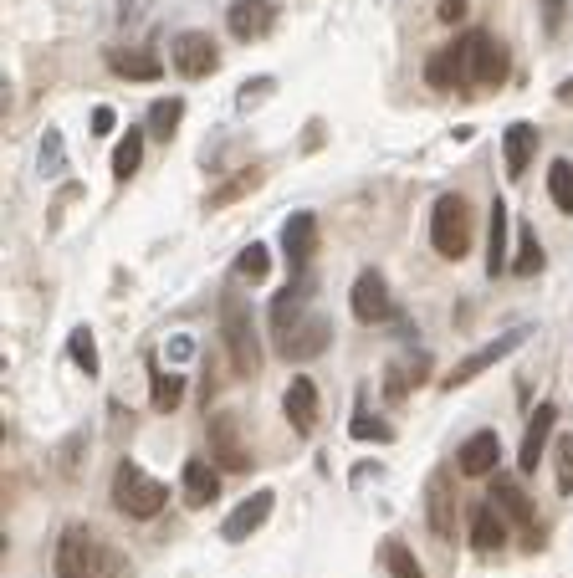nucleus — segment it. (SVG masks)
Listing matches in <instances>:
<instances>
[{
  "label": "nucleus",
  "instance_id": "obj_1",
  "mask_svg": "<svg viewBox=\"0 0 573 578\" xmlns=\"http://www.w3.org/2000/svg\"><path fill=\"white\" fill-rule=\"evenodd\" d=\"M113 573H118V558L103 548L93 527L72 522L57 538V578H113Z\"/></svg>",
  "mask_w": 573,
  "mask_h": 578
},
{
  "label": "nucleus",
  "instance_id": "obj_2",
  "mask_svg": "<svg viewBox=\"0 0 573 578\" xmlns=\"http://www.w3.org/2000/svg\"><path fill=\"white\" fill-rule=\"evenodd\" d=\"M164 502H169V486L164 481H154L139 461H118V471H113V507L123 517L149 522V517L164 512Z\"/></svg>",
  "mask_w": 573,
  "mask_h": 578
},
{
  "label": "nucleus",
  "instance_id": "obj_3",
  "mask_svg": "<svg viewBox=\"0 0 573 578\" xmlns=\"http://www.w3.org/2000/svg\"><path fill=\"white\" fill-rule=\"evenodd\" d=\"M220 333H226V353L236 374H256L261 369V338H256V318H251V302L241 292H226L220 297Z\"/></svg>",
  "mask_w": 573,
  "mask_h": 578
},
{
  "label": "nucleus",
  "instance_id": "obj_4",
  "mask_svg": "<svg viewBox=\"0 0 573 578\" xmlns=\"http://www.w3.org/2000/svg\"><path fill=\"white\" fill-rule=\"evenodd\" d=\"M451 47H456V62H461L466 82H476V87H502L507 82L512 62H507V47L492 31H466L461 41H451Z\"/></svg>",
  "mask_w": 573,
  "mask_h": 578
},
{
  "label": "nucleus",
  "instance_id": "obj_5",
  "mask_svg": "<svg viewBox=\"0 0 573 578\" xmlns=\"http://www.w3.org/2000/svg\"><path fill=\"white\" fill-rule=\"evenodd\" d=\"M430 246L435 256H446V261H461L471 251V210L461 195H440L435 210H430Z\"/></svg>",
  "mask_w": 573,
  "mask_h": 578
},
{
  "label": "nucleus",
  "instance_id": "obj_6",
  "mask_svg": "<svg viewBox=\"0 0 573 578\" xmlns=\"http://www.w3.org/2000/svg\"><path fill=\"white\" fill-rule=\"evenodd\" d=\"M527 338H533V328H507L502 338H492V343H481L476 353H466V359L446 374V379H440V384H446V389H461V384H471V379H481V374H487V369H497L502 359H512V353L527 343Z\"/></svg>",
  "mask_w": 573,
  "mask_h": 578
},
{
  "label": "nucleus",
  "instance_id": "obj_7",
  "mask_svg": "<svg viewBox=\"0 0 573 578\" xmlns=\"http://www.w3.org/2000/svg\"><path fill=\"white\" fill-rule=\"evenodd\" d=\"M205 440H210V461L220 471H246L251 466V446L241 440V415L236 410H215L205 420Z\"/></svg>",
  "mask_w": 573,
  "mask_h": 578
},
{
  "label": "nucleus",
  "instance_id": "obj_8",
  "mask_svg": "<svg viewBox=\"0 0 573 578\" xmlns=\"http://www.w3.org/2000/svg\"><path fill=\"white\" fill-rule=\"evenodd\" d=\"M487 497H492V507H497L507 522H517V527H522V543L538 553V548H543V527H538L533 502H527V492H522V486H517L512 476H502V471H497V481H492V492H487Z\"/></svg>",
  "mask_w": 573,
  "mask_h": 578
},
{
  "label": "nucleus",
  "instance_id": "obj_9",
  "mask_svg": "<svg viewBox=\"0 0 573 578\" xmlns=\"http://www.w3.org/2000/svg\"><path fill=\"white\" fill-rule=\"evenodd\" d=\"M169 62H174L180 77L200 82V77H210L220 67V47H215V36H205V31H180V36H174V47H169Z\"/></svg>",
  "mask_w": 573,
  "mask_h": 578
},
{
  "label": "nucleus",
  "instance_id": "obj_10",
  "mask_svg": "<svg viewBox=\"0 0 573 578\" xmlns=\"http://www.w3.org/2000/svg\"><path fill=\"white\" fill-rule=\"evenodd\" d=\"M348 307H354V318L359 323H384V318H394V297H389V282H384V272H359L354 277V292H348Z\"/></svg>",
  "mask_w": 573,
  "mask_h": 578
},
{
  "label": "nucleus",
  "instance_id": "obj_11",
  "mask_svg": "<svg viewBox=\"0 0 573 578\" xmlns=\"http://www.w3.org/2000/svg\"><path fill=\"white\" fill-rule=\"evenodd\" d=\"M272 26H277L272 0H231L226 6V31L236 41H261V36H272Z\"/></svg>",
  "mask_w": 573,
  "mask_h": 578
},
{
  "label": "nucleus",
  "instance_id": "obj_12",
  "mask_svg": "<svg viewBox=\"0 0 573 578\" xmlns=\"http://www.w3.org/2000/svg\"><path fill=\"white\" fill-rule=\"evenodd\" d=\"M425 522L440 543L456 538V492H451V471H435L425 486Z\"/></svg>",
  "mask_w": 573,
  "mask_h": 578
},
{
  "label": "nucleus",
  "instance_id": "obj_13",
  "mask_svg": "<svg viewBox=\"0 0 573 578\" xmlns=\"http://www.w3.org/2000/svg\"><path fill=\"white\" fill-rule=\"evenodd\" d=\"M272 507H277V492H267V486H261V492H251L226 522H220V538L226 543H246L251 532H261L267 527V517H272Z\"/></svg>",
  "mask_w": 573,
  "mask_h": 578
},
{
  "label": "nucleus",
  "instance_id": "obj_14",
  "mask_svg": "<svg viewBox=\"0 0 573 578\" xmlns=\"http://www.w3.org/2000/svg\"><path fill=\"white\" fill-rule=\"evenodd\" d=\"M282 251H287L292 272H307V261H313V251H318V215H313V210H292V215H287Z\"/></svg>",
  "mask_w": 573,
  "mask_h": 578
},
{
  "label": "nucleus",
  "instance_id": "obj_15",
  "mask_svg": "<svg viewBox=\"0 0 573 578\" xmlns=\"http://www.w3.org/2000/svg\"><path fill=\"white\" fill-rule=\"evenodd\" d=\"M553 430H558V405H538V410H533V420H527L522 451H517V471H522V476H533V471H538V461L548 456Z\"/></svg>",
  "mask_w": 573,
  "mask_h": 578
},
{
  "label": "nucleus",
  "instance_id": "obj_16",
  "mask_svg": "<svg viewBox=\"0 0 573 578\" xmlns=\"http://www.w3.org/2000/svg\"><path fill=\"white\" fill-rule=\"evenodd\" d=\"M456 466H461V476H497V466H502V440H497V430L466 435L461 451H456Z\"/></svg>",
  "mask_w": 573,
  "mask_h": 578
},
{
  "label": "nucleus",
  "instance_id": "obj_17",
  "mask_svg": "<svg viewBox=\"0 0 573 578\" xmlns=\"http://www.w3.org/2000/svg\"><path fill=\"white\" fill-rule=\"evenodd\" d=\"M282 410H287V425L297 435H313L318 430V384L307 379V374H297L287 384V394H282Z\"/></svg>",
  "mask_w": 573,
  "mask_h": 578
},
{
  "label": "nucleus",
  "instance_id": "obj_18",
  "mask_svg": "<svg viewBox=\"0 0 573 578\" xmlns=\"http://www.w3.org/2000/svg\"><path fill=\"white\" fill-rule=\"evenodd\" d=\"M333 343V323L328 318H302L297 328H287L282 333V353H287V359H318V353Z\"/></svg>",
  "mask_w": 573,
  "mask_h": 578
},
{
  "label": "nucleus",
  "instance_id": "obj_19",
  "mask_svg": "<svg viewBox=\"0 0 573 578\" xmlns=\"http://www.w3.org/2000/svg\"><path fill=\"white\" fill-rule=\"evenodd\" d=\"M180 492H185V507H210L215 497H220V466L215 461H185V471H180Z\"/></svg>",
  "mask_w": 573,
  "mask_h": 578
},
{
  "label": "nucleus",
  "instance_id": "obj_20",
  "mask_svg": "<svg viewBox=\"0 0 573 578\" xmlns=\"http://www.w3.org/2000/svg\"><path fill=\"white\" fill-rule=\"evenodd\" d=\"M533 154H538V128H533V123H522V118L507 123V133H502V164H507L512 180H522V174H527Z\"/></svg>",
  "mask_w": 573,
  "mask_h": 578
},
{
  "label": "nucleus",
  "instance_id": "obj_21",
  "mask_svg": "<svg viewBox=\"0 0 573 578\" xmlns=\"http://www.w3.org/2000/svg\"><path fill=\"white\" fill-rule=\"evenodd\" d=\"M307 297H313V277L297 272V277L287 282V292H277V302H272V328H277V333H287V328H297V323H302Z\"/></svg>",
  "mask_w": 573,
  "mask_h": 578
},
{
  "label": "nucleus",
  "instance_id": "obj_22",
  "mask_svg": "<svg viewBox=\"0 0 573 578\" xmlns=\"http://www.w3.org/2000/svg\"><path fill=\"white\" fill-rule=\"evenodd\" d=\"M471 548L476 553H502L507 548V517L492 507V502H481L471 512Z\"/></svg>",
  "mask_w": 573,
  "mask_h": 578
},
{
  "label": "nucleus",
  "instance_id": "obj_23",
  "mask_svg": "<svg viewBox=\"0 0 573 578\" xmlns=\"http://www.w3.org/2000/svg\"><path fill=\"white\" fill-rule=\"evenodd\" d=\"M180 399H185V374L159 369V359L149 353V405L159 415H174V410H180Z\"/></svg>",
  "mask_w": 573,
  "mask_h": 578
},
{
  "label": "nucleus",
  "instance_id": "obj_24",
  "mask_svg": "<svg viewBox=\"0 0 573 578\" xmlns=\"http://www.w3.org/2000/svg\"><path fill=\"white\" fill-rule=\"evenodd\" d=\"M108 67L118 72V77H134V82H159L164 77V62L154 57V52H144V47H108Z\"/></svg>",
  "mask_w": 573,
  "mask_h": 578
},
{
  "label": "nucleus",
  "instance_id": "obj_25",
  "mask_svg": "<svg viewBox=\"0 0 573 578\" xmlns=\"http://www.w3.org/2000/svg\"><path fill=\"white\" fill-rule=\"evenodd\" d=\"M487 210H492V220H487V277H502V272H512V256H507V200H492Z\"/></svg>",
  "mask_w": 573,
  "mask_h": 578
},
{
  "label": "nucleus",
  "instance_id": "obj_26",
  "mask_svg": "<svg viewBox=\"0 0 573 578\" xmlns=\"http://www.w3.org/2000/svg\"><path fill=\"white\" fill-rule=\"evenodd\" d=\"M139 164H144V128H128L118 139V149H113V180L128 185L139 174Z\"/></svg>",
  "mask_w": 573,
  "mask_h": 578
},
{
  "label": "nucleus",
  "instance_id": "obj_27",
  "mask_svg": "<svg viewBox=\"0 0 573 578\" xmlns=\"http://www.w3.org/2000/svg\"><path fill=\"white\" fill-rule=\"evenodd\" d=\"M425 82L435 87V93H451V87H466V72L456 62V47H440L430 62H425Z\"/></svg>",
  "mask_w": 573,
  "mask_h": 578
},
{
  "label": "nucleus",
  "instance_id": "obj_28",
  "mask_svg": "<svg viewBox=\"0 0 573 578\" xmlns=\"http://www.w3.org/2000/svg\"><path fill=\"white\" fill-rule=\"evenodd\" d=\"M180 123H185V98H154L149 103V133L154 139H174V133H180Z\"/></svg>",
  "mask_w": 573,
  "mask_h": 578
},
{
  "label": "nucleus",
  "instance_id": "obj_29",
  "mask_svg": "<svg viewBox=\"0 0 573 578\" xmlns=\"http://www.w3.org/2000/svg\"><path fill=\"white\" fill-rule=\"evenodd\" d=\"M67 353H72V364H77L87 379H98V374H103V359H98L93 328H72V338H67Z\"/></svg>",
  "mask_w": 573,
  "mask_h": 578
},
{
  "label": "nucleus",
  "instance_id": "obj_30",
  "mask_svg": "<svg viewBox=\"0 0 573 578\" xmlns=\"http://www.w3.org/2000/svg\"><path fill=\"white\" fill-rule=\"evenodd\" d=\"M256 185H261V169H241L236 180H226L220 190H210V195H205V210H226L231 200H241V195H246V190H256Z\"/></svg>",
  "mask_w": 573,
  "mask_h": 578
},
{
  "label": "nucleus",
  "instance_id": "obj_31",
  "mask_svg": "<svg viewBox=\"0 0 573 578\" xmlns=\"http://www.w3.org/2000/svg\"><path fill=\"white\" fill-rule=\"evenodd\" d=\"M548 195L563 215H573V164L568 159H553L548 164Z\"/></svg>",
  "mask_w": 573,
  "mask_h": 578
},
{
  "label": "nucleus",
  "instance_id": "obj_32",
  "mask_svg": "<svg viewBox=\"0 0 573 578\" xmlns=\"http://www.w3.org/2000/svg\"><path fill=\"white\" fill-rule=\"evenodd\" d=\"M267 272H272V256H267V246H261V241H251V246L236 256V277H241V282H267Z\"/></svg>",
  "mask_w": 573,
  "mask_h": 578
},
{
  "label": "nucleus",
  "instance_id": "obj_33",
  "mask_svg": "<svg viewBox=\"0 0 573 578\" xmlns=\"http://www.w3.org/2000/svg\"><path fill=\"white\" fill-rule=\"evenodd\" d=\"M348 435H354V440H374V446H389V440H394V425L379 420V415H369V410H359L354 420H348Z\"/></svg>",
  "mask_w": 573,
  "mask_h": 578
},
{
  "label": "nucleus",
  "instance_id": "obj_34",
  "mask_svg": "<svg viewBox=\"0 0 573 578\" xmlns=\"http://www.w3.org/2000/svg\"><path fill=\"white\" fill-rule=\"evenodd\" d=\"M543 272V241L533 231H522V246L512 256V277H538Z\"/></svg>",
  "mask_w": 573,
  "mask_h": 578
},
{
  "label": "nucleus",
  "instance_id": "obj_35",
  "mask_svg": "<svg viewBox=\"0 0 573 578\" xmlns=\"http://www.w3.org/2000/svg\"><path fill=\"white\" fill-rule=\"evenodd\" d=\"M41 174H47V180L67 174V144H62L57 128H47V139H41Z\"/></svg>",
  "mask_w": 573,
  "mask_h": 578
},
{
  "label": "nucleus",
  "instance_id": "obj_36",
  "mask_svg": "<svg viewBox=\"0 0 573 578\" xmlns=\"http://www.w3.org/2000/svg\"><path fill=\"white\" fill-rule=\"evenodd\" d=\"M384 568L394 573V578H425V568H420V558L405 548V543H384Z\"/></svg>",
  "mask_w": 573,
  "mask_h": 578
},
{
  "label": "nucleus",
  "instance_id": "obj_37",
  "mask_svg": "<svg viewBox=\"0 0 573 578\" xmlns=\"http://www.w3.org/2000/svg\"><path fill=\"white\" fill-rule=\"evenodd\" d=\"M553 476H558V492L573 497V435L553 440Z\"/></svg>",
  "mask_w": 573,
  "mask_h": 578
},
{
  "label": "nucleus",
  "instance_id": "obj_38",
  "mask_svg": "<svg viewBox=\"0 0 573 578\" xmlns=\"http://www.w3.org/2000/svg\"><path fill=\"white\" fill-rule=\"evenodd\" d=\"M272 93H277V77H246V82H241V93H236V108L251 113V108L267 103Z\"/></svg>",
  "mask_w": 573,
  "mask_h": 578
},
{
  "label": "nucleus",
  "instance_id": "obj_39",
  "mask_svg": "<svg viewBox=\"0 0 573 578\" xmlns=\"http://www.w3.org/2000/svg\"><path fill=\"white\" fill-rule=\"evenodd\" d=\"M149 16V0H118V21L123 26H139Z\"/></svg>",
  "mask_w": 573,
  "mask_h": 578
},
{
  "label": "nucleus",
  "instance_id": "obj_40",
  "mask_svg": "<svg viewBox=\"0 0 573 578\" xmlns=\"http://www.w3.org/2000/svg\"><path fill=\"white\" fill-rule=\"evenodd\" d=\"M563 16H568V0H543V31L548 36L563 26Z\"/></svg>",
  "mask_w": 573,
  "mask_h": 578
},
{
  "label": "nucleus",
  "instance_id": "obj_41",
  "mask_svg": "<svg viewBox=\"0 0 573 578\" xmlns=\"http://www.w3.org/2000/svg\"><path fill=\"white\" fill-rule=\"evenodd\" d=\"M113 123H118V113H113L108 103H98V108H93V133H98V139H108Z\"/></svg>",
  "mask_w": 573,
  "mask_h": 578
},
{
  "label": "nucleus",
  "instance_id": "obj_42",
  "mask_svg": "<svg viewBox=\"0 0 573 578\" xmlns=\"http://www.w3.org/2000/svg\"><path fill=\"white\" fill-rule=\"evenodd\" d=\"M185 359H195V338L190 333H180V338L169 343V364H185Z\"/></svg>",
  "mask_w": 573,
  "mask_h": 578
},
{
  "label": "nucleus",
  "instance_id": "obj_43",
  "mask_svg": "<svg viewBox=\"0 0 573 578\" xmlns=\"http://www.w3.org/2000/svg\"><path fill=\"white\" fill-rule=\"evenodd\" d=\"M435 16L446 21V26H456V21L466 16V0H440V6H435Z\"/></svg>",
  "mask_w": 573,
  "mask_h": 578
},
{
  "label": "nucleus",
  "instance_id": "obj_44",
  "mask_svg": "<svg viewBox=\"0 0 573 578\" xmlns=\"http://www.w3.org/2000/svg\"><path fill=\"white\" fill-rule=\"evenodd\" d=\"M302 144H307V149H318V144H323V123H318V118L307 123V139H302Z\"/></svg>",
  "mask_w": 573,
  "mask_h": 578
},
{
  "label": "nucleus",
  "instance_id": "obj_45",
  "mask_svg": "<svg viewBox=\"0 0 573 578\" xmlns=\"http://www.w3.org/2000/svg\"><path fill=\"white\" fill-rule=\"evenodd\" d=\"M558 103H573V77H563V82H558Z\"/></svg>",
  "mask_w": 573,
  "mask_h": 578
}]
</instances>
